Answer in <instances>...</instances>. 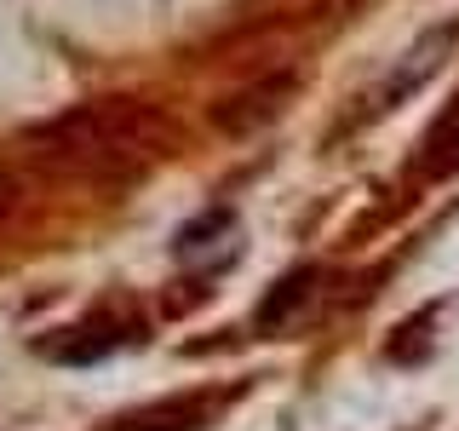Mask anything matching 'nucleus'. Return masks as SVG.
Masks as SVG:
<instances>
[{"label": "nucleus", "mask_w": 459, "mask_h": 431, "mask_svg": "<svg viewBox=\"0 0 459 431\" xmlns=\"http://www.w3.org/2000/svg\"><path fill=\"white\" fill-rule=\"evenodd\" d=\"M316 277H322L316 265H299V270H287V277H281V282L264 294V305H258V334H270V328L293 322V316L310 305V294H316Z\"/></svg>", "instance_id": "nucleus-7"}, {"label": "nucleus", "mask_w": 459, "mask_h": 431, "mask_svg": "<svg viewBox=\"0 0 459 431\" xmlns=\"http://www.w3.org/2000/svg\"><path fill=\"white\" fill-rule=\"evenodd\" d=\"M172 144H178V127L161 104H150V98H92V104L35 121L23 133V155L40 172H57V179L115 184L167 162Z\"/></svg>", "instance_id": "nucleus-1"}, {"label": "nucleus", "mask_w": 459, "mask_h": 431, "mask_svg": "<svg viewBox=\"0 0 459 431\" xmlns=\"http://www.w3.org/2000/svg\"><path fill=\"white\" fill-rule=\"evenodd\" d=\"M454 35H459V23H442V29H430L425 40H413L408 47V57L385 75L379 86L368 92V115H379V110H391V104H402L408 92H420V86L437 75V64L448 57V47H454Z\"/></svg>", "instance_id": "nucleus-2"}, {"label": "nucleus", "mask_w": 459, "mask_h": 431, "mask_svg": "<svg viewBox=\"0 0 459 431\" xmlns=\"http://www.w3.org/2000/svg\"><path fill=\"white\" fill-rule=\"evenodd\" d=\"M121 339H126L121 322H104V316H92V322L64 328V334L47 345V356H57V363H98V356H109Z\"/></svg>", "instance_id": "nucleus-5"}, {"label": "nucleus", "mask_w": 459, "mask_h": 431, "mask_svg": "<svg viewBox=\"0 0 459 431\" xmlns=\"http://www.w3.org/2000/svg\"><path fill=\"white\" fill-rule=\"evenodd\" d=\"M293 75H264L253 86H241V92H224L219 104H212V121L224 127V133H253V127L276 121V110L293 98Z\"/></svg>", "instance_id": "nucleus-3"}, {"label": "nucleus", "mask_w": 459, "mask_h": 431, "mask_svg": "<svg viewBox=\"0 0 459 431\" xmlns=\"http://www.w3.org/2000/svg\"><path fill=\"white\" fill-rule=\"evenodd\" d=\"M413 167H420V179H454V172H459V98L430 121V133L420 138Z\"/></svg>", "instance_id": "nucleus-6"}, {"label": "nucleus", "mask_w": 459, "mask_h": 431, "mask_svg": "<svg viewBox=\"0 0 459 431\" xmlns=\"http://www.w3.org/2000/svg\"><path fill=\"white\" fill-rule=\"evenodd\" d=\"M212 414H219V397L178 391V397H161V402H143V409L115 414L109 431H201Z\"/></svg>", "instance_id": "nucleus-4"}, {"label": "nucleus", "mask_w": 459, "mask_h": 431, "mask_svg": "<svg viewBox=\"0 0 459 431\" xmlns=\"http://www.w3.org/2000/svg\"><path fill=\"white\" fill-rule=\"evenodd\" d=\"M18 207H23V184L12 179V172H0V224H6Z\"/></svg>", "instance_id": "nucleus-9"}, {"label": "nucleus", "mask_w": 459, "mask_h": 431, "mask_svg": "<svg viewBox=\"0 0 459 431\" xmlns=\"http://www.w3.org/2000/svg\"><path fill=\"white\" fill-rule=\"evenodd\" d=\"M430 322H437L430 311H420L413 322H402V339H391V356H396V363H420V356L430 351Z\"/></svg>", "instance_id": "nucleus-8"}]
</instances>
